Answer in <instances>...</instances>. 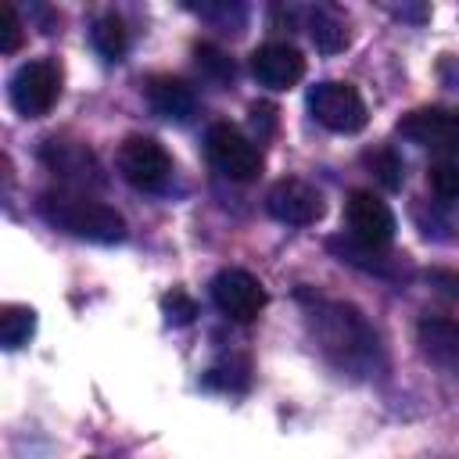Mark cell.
<instances>
[{
    "instance_id": "44dd1931",
    "label": "cell",
    "mask_w": 459,
    "mask_h": 459,
    "mask_svg": "<svg viewBox=\"0 0 459 459\" xmlns=\"http://www.w3.org/2000/svg\"><path fill=\"white\" fill-rule=\"evenodd\" d=\"M427 183H430V190H434L441 201H455V197H459V161H452V158L434 161V165L427 169Z\"/></svg>"
},
{
    "instance_id": "52a82bcc",
    "label": "cell",
    "mask_w": 459,
    "mask_h": 459,
    "mask_svg": "<svg viewBox=\"0 0 459 459\" xmlns=\"http://www.w3.org/2000/svg\"><path fill=\"white\" fill-rule=\"evenodd\" d=\"M212 301L215 308L233 323H251L265 308V287L247 269H222L212 280Z\"/></svg>"
},
{
    "instance_id": "83f0119b",
    "label": "cell",
    "mask_w": 459,
    "mask_h": 459,
    "mask_svg": "<svg viewBox=\"0 0 459 459\" xmlns=\"http://www.w3.org/2000/svg\"><path fill=\"white\" fill-rule=\"evenodd\" d=\"M394 14L405 18V22H427V7L423 4H402V7H394Z\"/></svg>"
},
{
    "instance_id": "d6986e66",
    "label": "cell",
    "mask_w": 459,
    "mask_h": 459,
    "mask_svg": "<svg viewBox=\"0 0 459 459\" xmlns=\"http://www.w3.org/2000/svg\"><path fill=\"white\" fill-rule=\"evenodd\" d=\"M90 43L93 50L104 57V61H122L129 39H126V25L118 14H100L93 25H90Z\"/></svg>"
},
{
    "instance_id": "484cf974",
    "label": "cell",
    "mask_w": 459,
    "mask_h": 459,
    "mask_svg": "<svg viewBox=\"0 0 459 459\" xmlns=\"http://www.w3.org/2000/svg\"><path fill=\"white\" fill-rule=\"evenodd\" d=\"M22 47V18L11 4H4V29H0V50L4 54H14Z\"/></svg>"
},
{
    "instance_id": "277c9868",
    "label": "cell",
    "mask_w": 459,
    "mask_h": 459,
    "mask_svg": "<svg viewBox=\"0 0 459 459\" xmlns=\"http://www.w3.org/2000/svg\"><path fill=\"white\" fill-rule=\"evenodd\" d=\"M204 151H208V161L233 183H247L258 176L262 169V151L255 147L251 136H244L237 126L230 122H215L204 136Z\"/></svg>"
},
{
    "instance_id": "9a60e30c",
    "label": "cell",
    "mask_w": 459,
    "mask_h": 459,
    "mask_svg": "<svg viewBox=\"0 0 459 459\" xmlns=\"http://www.w3.org/2000/svg\"><path fill=\"white\" fill-rule=\"evenodd\" d=\"M39 158L47 161V169L61 172L72 183H104L100 165L86 147H75V143H65V140H47L39 147Z\"/></svg>"
},
{
    "instance_id": "ac0fdd59",
    "label": "cell",
    "mask_w": 459,
    "mask_h": 459,
    "mask_svg": "<svg viewBox=\"0 0 459 459\" xmlns=\"http://www.w3.org/2000/svg\"><path fill=\"white\" fill-rule=\"evenodd\" d=\"M36 333V312L29 305H4L0 308V344L7 351H18Z\"/></svg>"
},
{
    "instance_id": "f1b7e54d",
    "label": "cell",
    "mask_w": 459,
    "mask_h": 459,
    "mask_svg": "<svg viewBox=\"0 0 459 459\" xmlns=\"http://www.w3.org/2000/svg\"><path fill=\"white\" fill-rule=\"evenodd\" d=\"M455 115H459V111H455Z\"/></svg>"
},
{
    "instance_id": "d4e9b609",
    "label": "cell",
    "mask_w": 459,
    "mask_h": 459,
    "mask_svg": "<svg viewBox=\"0 0 459 459\" xmlns=\"http://www.w3.org/2000/svg\"><path fill=\"white\" fill-rule=\"evenodd\" d=\"M161 312H165V319H169L172 326H186V323H194V316H197V301H194L186 290H172V294L161 298Z\"/></svg>"
},
{
    "instance_id": "9c48e42d",
    "label": "cell",
    "mask_w": 459,
    "mask_h": 459,
    "mask_svg": "<svg viewBox=\"0 0 459 459\" xmlns=\"http://www.w3.org/2000/svg\"><path fill=\"white\" fill-rule=\"evenodd\" d=\"M265 208L276 222L287 226H312L323 215V194L305 179H280L265 194Z\"/></svg>"
},
{
    "instance_id": "cb8c5ba5",
    "label": "cell",
    "mask_w": 459,
    "mask_h": 459,
    "mask_svg": "<svg viewBox=\"0 0 459 459\" xmlns=\"http://www.w3.org/2000/svg\"><path fill=\"white\" fill-rule=\"evenodd\" d=\"M197 65L215 79V82H233V75H237V68H233V61L219 50V47H212V43H197Z\"/></svg>"
},
{
    "instance_id": "5bb4252c",
    "label": "cell",
    "mask_w": 459,
    "mask_h": 459,
    "mask_svg": "<svg viewBox=\"0 0 459 459\" xmlns=\"http://www.w3.org/2000/svg\"><path fill=\"white\" fill-rule=\"evenodd\" d=\"M143 97H147L151 111L169 118V122H190L194 111H197L194 90L183 79H172V75H151L147 86H143Z\"/></svg>"
},
{
    "instance_id": "7402d4cb",
    "label": "cell",
    "mask_w": 459,
    "mask_h": 459,
    "mask_svg": "<svg viewBox=\"0 0 459 459\" xmlns=\"http://www.w3.org/2000/svg\"><path fill=\"white\" fill-rule=\"evenodd\" d=\"M247 362L244 359H230V362H219V366H212L208 369V377H204V384L208 387H226V391H244L247 387Z\"/></svg>"
},
{
    "instance_id": "8fae6325",
    "label": "cell",
    "mask_w": 459,
    "mask_h": 459,
    "mask_svg": "<svg viewBox=\"0 0 459 459\" xmlns=\"http://www.w3.org/2000/svg\"><path fill=\"white\" fill-rule=\"evenodd\" d=\"M251 75L265 90H290L305 75V57L290 43H262L251 54Z\"/></svg>"
},
{
    "instance_id": "7a4b0ae2",
    "label": "cell",
    "mask_w": 459,
    "mask_h": 459,
    "mask_svg": "<svg viewBox=\"0 0 459 459\" xmlns=\"http://www.w3.org/2000/svg\"><path fill=\"white\" fill-rule=\"evenodd\" d=\"M36 212L57 226L61 233H72L79 240H93V244H115L126 237V219L111 208L100 204L93 197L82 194H68V190H47L36 201Z\"/></svg>"
},
{
    "instance_id": "30bf717a",
    "label": "cell",
    "mask_w": 459,
    "mask_h": 459,
    "mask_svg": "<svg viewBox=\"0 0 459 459\" xmlns=\"http://www.w3.org/2000/svg\"><path fill=\"white\" fill-rule=\"evenodd\" d=\"M398 133L430 151H459V115L445 108H416L398 122Z\"/></svg>"
},
{
    "instance_id": "7c38bea8",
    "label": "cell",
    "mask_w": 459,
    "mask_h": 459,
    "mask_svg": "<svg viewBox=\"0 0 459 459\" xmlns=\"http://www.w3.org/2000/svg\"><path fill=\"white\" fill-rule=\"evenodd\" d=\"M416 344L427 362L459 380V323L445 316H423L416 326Z\"/></svg>"
},
{
    "instance_id": "e0dca14e",
    "label": "cell",
    "mask_w": 459,
    "mask_h": 459,
    "mask_svg": "<svg viewBox=\"0 0 459 459\" xmlns=\"http://www.w3.org/2000/svg\"><path fill=\"white\" fill-rule=\"evenodd\" d=\"M305 25H308V36H312L316 50H323V54L344 50L348 29H344V18H341L333 7H312V11L305 14Z\"/></svg>"
},
{
    "instance_id": "ba28073f",
    "label": "cell",
    "mask_w": 459,
    "mask_h": 459,
    "mask_svg": "<svg viewBox=\"0 0 459 459\" xmlns=\"http://www.w3.org/2000/svg\"><path fill=\"white\" fill-rule=\"evenodd\" d=\"M344 215H348V237H355L369 247H391L394 230H398L394 212L373 190H351L348 204H344Z\"/></svg>"
},
{
    "instance_id": "8992f818",
    "label": "cell",
    "mask_w": 459,
    "mask_h": 459,
    "mask_svg": "<svg viewBox=\"0 0 459 459\" xmlns=\"http://www.w3.org/2000/svg\"><path fill=\"white\" fill-rule=\"evenodd\" d=\"M118 172H122V179L129 186L154 194V190H165V183L172 176V158H169V151L158 140L129 136L118 147Z\"/></svg>"
},
{
    "instance_id": "4316f807",
    "label": "cell",
    "mask_w": 459,
    "mask_h": 459,
    "mask_svg": "<svg viewBox=\"0 0 459 459\" xmlns=\"http://www.w3.org/2000/svg\"><path fill=\"white\" fill-rule=\"evenodd\" d=\"M251 126L258 129V140L269 136V133L276 129V108H273L269 100H255V104H251Z\"/></svg>"
},
{
    "instance_id": "6da1fadb",
    "label": "cell",
    "mask_w": 459,
    "mask_h": 459,
    "mask_svg": "<svg viewBox=\"0 0 459 459\" xmlns=\"http://www.w3.org/2000/svg\"><path fill=\"white\" fill-rule=\"evenodd\" d=\"M298 298L305 305V323L316 337V348L337 373H348L355 380H369V377L384 373L380 337L355 305L330 301V298H319L308 290H301Z\"/></svg>"
},
{
    "instance_id": "3957f363",
    "label": "cell",
    "mask_w": 459,
    "mask_h": 459,
    "mask_svg": "<svg viewBox=\"0 0 459 459\" xmlns=\"http://www.w3.org/2000/svg\"><path fill=\"white\" fill-rule=\"evenodd\" d=\"M57 93H61V68L50 57H36V61L18 65V72L7 82L11 108L22 118H43L54 108Z\"/></svg>"
},
{
    "instance_id": "5b68a950",
    "label": "cell",
    "mask_w": 459,
    "mask_h": 459,
    "mask_svg": "<svg viewBox=\"0 0 459 459\" xmlns=\"http://www.w3.org/2000/svg\"><path fill=\"white\" fill-rule=\"evenodd\" d=\"M308 111L330 133H359L366 126V100L351 82H316L308 90Z\"/></svg>"
},
{
    "instance_id": "ffe728a7",
    "label": "cell",
    "mask_w": 459,
    "mask_h": 459,
    "mask_svg": "<svg viewBox=\"0 0 459 459\" xmlns=\"http://www.w3.org/2000/svg\"><path fill=\"white\" fill-rule=\"evenodd\" d=\"M366 165H369V172L377 176V183H380L384 190H398V186H402V158H398L394 151H387V147L369 151V154H366Z\"/></svg>"
},
{
    "instance_id": "2e32d148",
    "label": "cell",
    "mask_w": 459,
    "mask_h": 459,
    "mask_svg": "<svg viewBox=\"0 0 459 459\" xmlns=\"http://www.w3.org/2000/svg\"><path fill=\"white\" fill-rule=\"evenodd\" d=\"M412 215H416V226L427 240H437V244L459 240V219L448 208V201H420L412 208Z\"/></svg>"
},
{
    "instance_id": "4fadbf2b",
    "label": "cell",
    "mask_w": 459,
    "mask_h": 459,
    "mask_svg": "<svg viewBox=\"0 0 459 459\" xmlns=\"http://www.w3.org/2000/svg\"><path fill=\"white\" fill-rule=\"evenodd\" d=\"M326 247H330V255L337 262H344L351 269H362L369 276H380V280H402L405 276V265L394 255H387V247H369V244H362V240H355L348 233L330 237Z\"/></svg>"
},
{
    "instance_id": "603a6c76",
    "label": "cell",
    "mask_w": 459,
    "mask_h": 459,
    "mask_svg": "<svg viewBox=\"0 0 459 459\" xmlns=\"http://www.w3.org/2000/svg\"><path fill=\"white\" fill-rule=\"evenodd\" d=\"M201 18H208V22H215L219 29H233V32H240L244 29V18H247V7L244 4H197L194 7Z\"/></svg>"
}]
</instances>
